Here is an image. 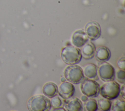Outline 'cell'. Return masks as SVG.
<instances>
[{
	"mask_svg": "<svg viewBox=\"0 0 125 111\" xmlns=\"http://www.w3.org/2000/svg\"><path fill=\"white\" fill-rule=\"evenodd\" d=\"M89 40L84 31L82 29L76 31L71 38L72 43L77 47H82Z\"/></svg>",
	"mask_w": 125,
	"mask_h": 111,
	"instance_id": "obj_10",
	"label": "cell"
},
{
	"mask_svg": "<svg viewBox=\"0 0 125 111\" xmlns=\"http://www.w3.org/2000/svg\"><path fill=\"white\" fill-rule=\"evenodd\" d=\"M63 74L66 80L73 84L80 83L84 78L82 68L77 65L67 66L64 70Z\"/></svg>",
	"mask_w": 125,
	"mask_h": 111,
	"instance_id": "obj_4",
	"label": "cell"
},
{
	"mask_svg": "<svg viewBox=\"0 0 125 111\" xmlns=\"http://www.w3.org/2000/svg\"><path fill=\"white\" fill-rule=\"evenodd\" d=\"M27 106L30 111H49L52 108L50 100L41 94L36 95L30 98Z\"/></svg>",
	"mask_w": 125,
	"mask_h": 111,
	"instance_id": "obj_1",
	"label": "cell"
},
{
	"mask_svg": "<svg viewBox=\"0 0 125 111\" xmlns=\"http://www.w3.org/2000/svg\"><path fill=\"white\" fill-rule=\"evenodd\" d=\"M83 74L87 78L97 81L99 79L98 68L97 66L93 64L86 65L83 68Z\"/></svg>",
	"mask_w": 125,
	"mask_h": 111,
	"instance_id": "obj_14",
	"label": "cell"
},
{
	"mask_svg": "<svg viewBox=\"0 0 125 111\" xmlns=\"http://www.w3.org/2000/svg\"><path fill=\"white\" fill-rule=\"evenodd\" d=\"M83 108L86 111H96L98 110V105L97 101L93 98H88L85 102H83Z\"/></svg>",
	"mask_w": 125,
	"mask_h": 111,
	"instance_id": "obj_16",
	"label": "cell"
},
{
	"mask_svg": "<svg viewBox=\"0 0 125 111\" xmlns=\"http://www.w3.org/2000/svg\"><path fill=\"white\" fill-rule=\"evenodd\" d=\"M120 94L121 96V97L124 99H125V84H123V85L120 87Z\"/></svg>",
	"mask_w": 125,
	"mask_h": 111,
	"instance_id": "obj_21",
	"label": "cell"
},
{
	"mask_svg": "<svg viewBox=\"0 0 125 111\" xmlns=\"http://www.w3.org/2000/svg\"><path fill=\"white\" fill-rule=\"evenodd\" d=\"M97 68L98 76L103 81L106 82L115 79V69L110 64L106 62H101Z\"/></svg>",
	"mask_w": 125,
	"mask_h": 111,
	"instance_id": "obj_6",
	"label": "cell"
},
{
	"mask_svg": "<svg viewBox=\"0 0 125 111\" xmlns=\"http://www.w3.org/2000/svg\"><path fill=\"white\" fill-rule=\"evenodd\" d=\"M98 108L103 111H109L111 109L112 102L110 100L105 98H100L98 100Z\"/></svg>",
	"mask_w": 125,
	"mask_h": 111,
	"instance_id": "obj_15",
	"label": "cell"
},
{
	"mask_svg": "<svg viewBox=\"0 0 125 111\" xmlns=\"http://www.w3.org/2000/svg\"><path fill=\"white\" fill-rule=\"evenodd\" d=\"M125 99L121 98L116 100L113 104L111 105L112 111H124L125 110Z\"/></svg>",
	"mask_w": 125,
	"mask_h": 111,
	"instance_id": "obj_17",
	"label": "cell"
},
{
	"mask_svg": "<svg viewBox=\"0 0 125 111\" xmlns=\"http://www.w3.org/2000/svg\"><path fill=\"white\" fill-rule=\"evenodd\" d=\"M63 106L67 111H82L83 109L82 101L76 97L63 99Z\"/></svg>",
	"mask_w": 125,
	"mask_h": 111,
	"instance_id": "obj_9",
	"label": "cell"
},
{
	"mask_svg": "<svg viewBox=\"0 0 125 111\" xmlns=\"http://www.w3.org/2000/svg\"><path fill=\"white\" fill-rule=\"evenodd\" d=\"M42 90L44 96L51 98L58 94V87L55 83L47 82L43 86Z\"/></svg>",
	"mask_w": 125,
	"mask_h": 111,
	"instance_id": "obj_13",
	"label": "cell"
},
{
	"mask_svg": "<svg viewBox=\"0 0 125 111\" xmlns=\"http://www.w3.org/2000/svg\"><path fill=\"white\" fill-rule=\"evenodd\" d=\"M53 111H65V109H64L62 107H59L57 108H54Z\"/></svg>",
	"mask_w": 125,
	"mask_h": 111,
	"instance_id": "obj_22",
	"label": "cell"
},
{
	"mask_svg": "<svg viewBox=\"0 0 125 111\" xmlns=\"http://www.w3.org/2000/svg\"><path fill=\"white\" fill-rule=\"evenodd\" d=\"M61 81L62 82H64L66 81V79L65 78V77H62L61 78Z\"/></svg>",
	"mask_w": 125,
	"mask_h": 111,
	"instance_id": "obj_24",
	"label": "cell"
},
{
	"mask_svg": "<svg viewBox=\"0 0 125 111\" xmlns=\"http://www.w3.org/2000/svg\"><path fill=\"white\" fill-rule=\"evenodd\" d=\"M118 67L121 69L125 70V57H121L117 62Z\"/></svg>",
	"mask_w": 125,
	"mask_h": 111,
	"instance_id": "obj_20",
	"label": "cell"
},
{
	"mask_svg": "<svg viewBox=\"0 0 125 111\" xmlns=\"http://www.w3.org/2000/svg\"><path fill=\"white\" fill-rule=\"evenodd\" d=\"M115 78L116 80L121 84H125V71L124 70L119 69L115 72Z\"/></svg>",
	"mask_w": 125,
	"mask_h": 111,
	"instance_id": "obj_18",
	"label": "cell"
},
{
	"mask_svg": "<svg viewBox=\"0 0 125 111\" xmlns=\"http://www.w3.org/2000/svg\"><path fill=\"white\" fill-rule=\"evenodd\" d=\"M80 83L81 91L83 95L89 98H95L99 95L100 86L95 80L84 78Z\"/></svg>",
	"mask_w": 125,
	"mask_h": 111,
	"instance_id": "obj_5",
	"label": "cell"
},
{
	"mask_svg": "<svg viewBox=\"0 0 125 111\" xmlns=\"http://www.w3.org/2000/svg\"><path fill=\"white\" fill-rule=\"evenodd\" d=\"M87 99H88V97L84 95L81 96V100L83 102H85Z\"/></svg>",
	"mask_w": 125,
	"mask_h": 111,
	"instance_id": "obj_23",
	"label": "cell"
},
{
	"mask_svg": "<svg viewBox=\"0 0 125 111\" xmlns=\"http://www.w3.org/2000/svg\"><path fill=\"white\" fill-rule=\"evenodd\" d=\"M120 85L113 81L106 82L100 87L99 94L103 97L109 100L117 98L120 95Z\"/></svg>",
	"mask_w": 125,
	"mask_h": 111,
	"instance_id": "obj_3",
	"label": "cell"
},
{
	"mask_svg": "<svg viewBox=\"0 0 125 111\" xmlns=\"http://www.w3.org/2000/svg\"><path fill=\"white\" fill-rule=\"evenodd\" d=\"M61 58L67 65H77L82 59L81 49L75 46L67 45L62 49Z\"/></svg>",
	"mask_w": 125,
	"mask_h": 111,
	"instance_id": "obj_2",
	"label": "cell"
},
{
	"mask_svg": "<svg viewBox=\"0 0 125 111\" xmlns=\"http://www.w3.org/2000/svg\"><path fill=\"white\" fill-rule=\"evenodd\" d=\"M95 50V44L91 42H87L82 46V48L81 50L82 58L85 60L92 59L94 56Z\"/></svg>",
	"mask_w": 125,
	"mask_h": 111,
	"instance_id": "obj_12",
	"label": "cell"
},
{
	"mask_svg": "<svg viewBox=\"0 0 125 111\" xmlns=\"http://www.w3.org/2000/svg\"><path fill=\"white\" fill-rule=\"evenodd\" d=\"M94 56L96 60L100 63L107 62L111 57V52L107 47L100 46L96 48Z\"/></svg>",
	"mask_w": 125,
	"mask_h": 111,
	"instance_id": "obj_11",
	"label": "cell"
},
{
	"mask_svg": "<svg viewBox=\"0 0 125 111\" xmlns=\"http://www.w3.org/2000/svg\"><path fill=\"white\" fill-rule=\"evenodd\" d=\"M84 30L88 38L91 41L98 39L101 35V26L95 21L88 22L85 26Z\"/></svg>",
	"mask_w": 125,
	"mask_h": 111,
	"instance_id": "obj_7",
	"label": "cell"
},
{
	"mask_svg": "<svg viewBox=\"0 0 125 111\" xmlns=\"http://www.w3.org/2000/svg\"><path fill=\"white\" fill-rule=\"evenodd\" d=\"M75 90V88L73 84L65 81L62 82L59 86L58 93L63 99H66L73 96Z\"/></svg>",
	"mask_w": 125,
	"mask_h": 111,
	"instance_id": "obj_8",
	"label": "cell"
},
{
	"mask_svg": "<svg viewBox=\"0 0 125 111\" xmlns=\"http://www.w3.org/2000/svg\"><path fill=\"white\" fill-rule=\"evenodd\" d=\"M51 107L53 108H57L61 107L62 105V102L61 99L57 95L51 98L50 100Z\"/></svg>",
	"mask_w": 125,
	"mask_h": 111,
	"instance_id": "obj_19",
	"label": "cell"
}]
</instances>
